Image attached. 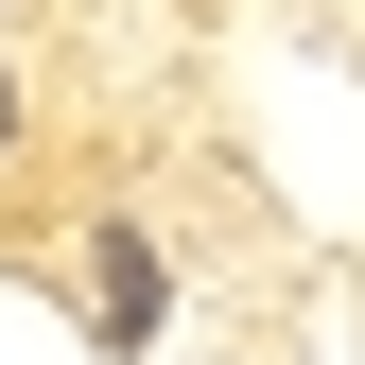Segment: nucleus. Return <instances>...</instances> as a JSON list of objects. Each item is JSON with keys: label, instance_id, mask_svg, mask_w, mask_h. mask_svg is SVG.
I'll use <instances>...</instances> for the list:
<instances>
[{"label": "nucleus", "instance_id": "1", "mask_svg": "<svg viewBox=\"0 0 365 365\" xmlns=\"http://www.w3.org/2000/svg\"><path fill=\"white\" fill-rule=\"evenodd\" d=\"M87 279H105V348L157 331V244H140V226H105V261H87Z\"/></svg>", "mask_w": 365, "mask_h": 365}, {"label": "nucleus", "instance_id": "2", "mask_svg": "<svg viewBox=\"0 0 365 365\" xmlns=\"http://www.w3.org/2000/svg\"><path fill=\"white\" fill-rule=\"evenodd\" d=\"M0 140H18V70H0Z\"/></svg>", "mask_w": 365, "mask_h": 365}]
</instances>
